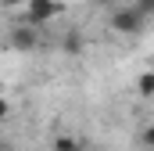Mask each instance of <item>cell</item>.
I'll list each match as a JSON object with an SVG mask.
<instances>
[{"label":"cell","mask_w":154,"mask_h":151,"mask_svg":"<svg viewBox=\"0 0 154 151\" xmlns=\"http://www.w3.org/2000/svg\"><path fill=\"white\" fill-rule=\"evenodd\" d=\"M93 4H111V0H93Z\"/></svg>","instance_id":"cell-10"},{"label":"cell","mask_w":154,"mask_h":151,"mask_svg":"<svg viewBox=\"0 0 154 151\" xmlns=\"http://www.w3.org/2000/svg\"><path fill=\"white\" fill-rule=\"evenodd\" d=\"M133 7H136V11H140L143 18H151V14H154V0H136Z\"/></svg>","instance_id":"cell-6"},{"label":"cell","mask_w":154,"mask_h":151,"mask_svg":"<svg viewBox=\"0 0 154 151\" xmlns=\"http://www.w3.org/2000/svg\"><path fill=\"white\" fill-rule=\"evenodd\" d=\"M68 148H79L75 137H57V140H54V151H68Z\"/></svg>","instance_id":"cell-7"},{"label":"cell","mask_w":154,"mask_h":151,"mask_svg":"<svg viewBox=\"0 0 154 151\" xmlns=\"http://www.w3.org/2000/svg\"><path fill=\"white\" fill-rule=\"evenodd\" d=\"M7 119H11V101L0 97V122H7Z\"/></svg>","instance_id":"cell-8"},{"label":"cell","mask_w":154,"mask_h":151,"mask_svg":"<svg viewBox=\"0 0 154 151\" xmlns=\"http://www.w3.org/2000/svg\"><path fill=\"white\" fill-rule=\"evenodd\" d=\"M136 90H140V97H151V94H154V72H140Z\"/></svg>","instance_id":"cell-4"},{"label":"cell","mask_w":154,"mask_h":151,"mask_svg":"<svg viewBox=\"0 0 154 151\" xmlns=\"http://www.w3.org/2000/svg\"><path fill=\"white\" fill-rule=\"evenodd\" d=\"M43 47V36H39V25H29V22H18L14 29H11V50H18V54H29V50H36Z\"/></svg>","instance_id":"cell-1"},{"label":"cell","mask_w":154,"mask_h":151,"mask_svg":"<svg viewBox=\"0 0 154 151\" xmlns=\"http://www.w3.org/2000/svg\"><path fill=\"white\" fill-rule=\"evenodd\" d=\"M65 50H72V54H79V50H82V36H79V33H72V36H65Z\"/></svg>","instance_id":"cell-5"},{"label":"cell","mask_w":154,"mask_h":151,"mask_svg":"<svg viewBox=\"0 0 154 151\" xmlns=\"http://www.w3.org/2000/svg\"><path fill=\"white\" fill-rule=\"evenodd\" d=\"M29 7H25V18L22 22H29V25H47L50 18H57L61 14V4L57 0H25Z\"/></svg>","instance_id":"cell-3"},{"label":"cell","mask_w":154,"mask_h":151,"mask_svg":"<svg viewBox=\"0 0 154 151\" xmlns=\"http://www.w3.org/2000/svg\"><path fill=\"white\" fill-rule=\"evenodd\" d=\"M4 4H7V7H18V4H25V0H4Z\"/></svg>","instance_id":"cell-9"},{"label":"cell","mask_w":154,"mask_h":151,"mask_svg":"<svg viewBox=\"0 0 154 151\" xmlns=\"http://www.w3.org/2000/svg\"><path fill=\"white\" fill-rule=\"evenodd\" d=\"M143 25H147V18L136 7H118L111 14V29L122 33V36H136V33H143Z\"/></svg>","instance_id":"cell-2"},{"label":"cell","mask_w":154,"mask_h":151,"mask_svg":"<svg viewBox=\"0 0 154 151\" xmlns=\"http://www.w3.org/2000/svg\"><path fill=\"white\" fill-rule=\"evenodd\" d=\"M68 151H79V148H68Z\"/></svg>","instance_id":"cell-11"}]
</instances>
